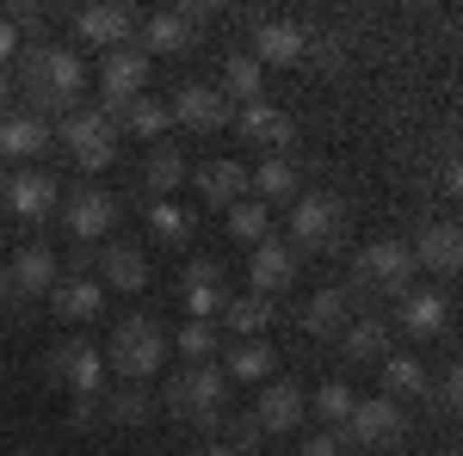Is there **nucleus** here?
Wrapping results in <instances>:
<instances>
[{
    "label": "nucleus",
    "instance_id": "nucleus-2",
    "mask_svg": "<svg viewBox=\"0 0 463 456\" xmlns=\"http://www.w3.org/2000/svg\"><path fill=\"white\" fill-rule=\"evenodd\" d=\"M167 358H174V340L155 315H124L106 340V370H118L124 383H155Z\"/></svg>",
    "mask_w": 463,
    "mask_h": 456
},
{
    "label": "nucleus",
    "instance_id": "nucleus-6",
    "mask_svg": "<svg viewBox=\"0 0 463 456\" xmlns=\"http://www.w3.org/2000/svg\"><path fill=\"white\" fill-rule=\"evenodd\" d=\"M402 432H408V414H402V401H390V395H358V407L346 414V425H340V444L390 451Z\"/></svg>",
    "mask_w": 463,
    "mask_h": 456
},
{
    "label": "nucleus",
    "instance_id": "nucleus-31",
    "mask_svg": "<svg viewBox=\"0 0 463 456\" xmlns=\"http://www.w3.org/2000/svg\"><path fill=\"white\" fill-rule=\"evenodd\" d=\"M192 50V13H155L143 25V56H185Z\"/></svg>",
    "mask_w": 463,
    "mask_h": 456
},
{
    "label": "nucleus",
    "instance_id": "nucleus-18",
    "mask_svg": "<svg viewBox=\"0 0 463 456\" xmlns=\"http://www.w3.org/2000/svg\"><path fill=\"white\" fill-rule=\"evenodd\" d=\"M167 111H174V124H185V130H222L229 124V99L216 87H204V80H185Z\"/></svg>",
    "mask_w": 463,
    "mask_h": 456
},
{
    "label": "nucleus",
    "instance_id": "nucleus-35",
    "mask_svg": "<svg viewBox=\"0 0 463 456\" xmlns=\"http://www.w3.org/2000/svg\"><path fill=\"white\" fill-rule=\"evenodd\" d=\"M222 377H229V383H272V346H266V340H241V346L229 351Z\"/></svg>",
    "mask_w": 463,
    "mask_h": 456
},
{
    "label": "nucleus",
    "instance_id": "nucleus-36",
    "mask_svg": "<svg viewBox=\"0 0 463 456\" xmlns=\"http://www.w3.org/2000/svg\"><path fill=\"white\" fill-rule=\"evenodd\" d=\"M229 235H235V241H266V235H272V216H266V204H260V198H235V204H229Z\"/></svg>",
    "mask_w": 463,
    "mask_h": 456
},
{
    "label": "nucleus",
    "instance_id": "nucleus-46",
    "mask_svg": "<svg viewBox=\"0 0 463 456\" xmlns=\"http://www.w3.org/2000/svg\"><path fill=\"white\" fill-rule=\"evenodd\" d=\"M439 185H445V191H458V185H463V167H458V161H445V173H439Z\"/></svg>",
    "mask_w": 463,
    "mask_h": 456
},
{
    "label": "nucleus",
    "instance_id": "nucleus-9",
    "mask_svg": "<svg viewBox=\"0 0 463 456\" xmlns=\"http://www.w3.org/2000/svg\"><path fill=\"white\" fill-rule=\"evenodd\" d=\"M50 377L62 388H74V401H99L106 395V358L93 346H80V340H62L50 351Z\"/></svg>",
    "mask_w": 463,
    "mask_h": 456
},
{
    "label": "nucleus",
    "instance_id": "nucleus-14",
    "mask_svg": "<svg viewBox=\"0 0 463 456\" xmlns=\"http://www.w3.org/2000/svg\"><path fill=\"white\" fill-rule=\"evenodd\" d=\"M260 69H303V56H309V32L303 25H290V19H272V25H260L253 32V50H248Z\"/></svg>",
    "mask_w": 463,
    "mask_h": 456
},
{
    "label": "nucleus",
    "instance_id": "nucleus-12",
    "mask_svg": "<svg viewBox=\"0 0 463 456\" xmlns=\"http://www.w3.org/2000/svg\"><path fill=\"white\" fill-rule=\"evenodd\" d=\"M62 222H69V235L80 247L106 241L111 228H118V198H111V191H69V198H62Z\"/></svg>",
    "mask_w": 463,
    "mask_h": 456
},
{
    "label": "nucleus",
    "instance_id": "nucleus-22",
    "mask_svg": "<svg viewBox=\"0 0 463 456\" xmlns=\"http://www.w3.org/2000/svg\"><path fill=\"white\" fill-rule=\"evenodd\" d=\"M402 333L408 340H432V333H445V321H451V302L439 296V290H408L402 296Z\"/></svg>",
    "mask_w": 463,
    "mask_h": 456
},
{
    "label": "nucleus",
    "instance_id": "nucleus-24",
    "mask_svg": "<svg viewBox=\"0 0 463 456\" xmlns=\"http://www.w3.org/2000/svg\"><path fill=\"white\" fill-rule=\"evenodd\" d=\"M74 37L99 43V50H118V43H130V13L124 6H80L74 13Z\"/></svg>",
    "mask_w": 463,
    "mask_h": 456
},
{
    "label": "nucleus",
    "instance_id": "nucleus-29",
    "mask_svg": "<svg viewBox=\"0 0 463 456\" xmlns=\"http://www.w3.org/2000/svg\"><path fill=\"white\" fill-rule=\"evenodd\" d=\"M185 179H192L185 154H179L174 142H155V148H148V161H143V185L155 191V198H174Z\"/></svg>",
    "mask_w": 463,
    "mask_h": 456
},
{
    "label": "nucleus",
    "instance_id": "nucleus-17",
    "mask_svg": "<svg viewBox=\"0 0 463 456\" xmlns=\"http://www.w3.org/2000/svg\"><path fill=\"white\" fill-rule=\"evenodd\" d=\"M50 309H56V321H74V327H87V321L106 315V284L87 278V272H74V278H56V290H50Z\"/></svg>",
    "mask_w": 463,
    "mask_h": 456
},
{
    "label": "nucleus",
    "instance_id": "nucleus-4",
    "mask_svg": "<svg viewBox=\"0 0 463 456\" xmlns=\"http://www.w3.org/2000/svg\"><path fill=\"white\" fill-rule=\"evenodd\" d=\"M346 235V210L334 191H297L290 198V241L309 247V253H334Z\"/></svg>",
    "mask_w": 463,
    "mask_h": 456
},
{
    "label": "nucleus",
    "instance_id": "nucleus-20",
    "mask_svg": "<svg viewBox=\"0 0 463 456\" xmlns=\"http://www.w3.org/2000/svg\"><path fill=\"white\" fill-rule=\"evenodd\" d=\"M192 185H198V198H204L211 210H229L235 198H248V167L229 161V154H216V161H204V167L192 173Z\"/></svg>",
    "mask_w": 463,
    "mask_h": 456
},
{
    "label": "nucleus",
    "instance_id": "nucleus-8",
    "mask_svg": "<svg viewBox=\"0 0 463 456\" xmlns=\"http://www.w3.org/2000/svg\"><path fill=\"white\" fill-rule=\"evenodd\" d=\"M303 414H309V395L290 383V377H279V383H260V401H253L248 420L260 425V438H290L303 425Z\"/></svg>",
    "mask_w": 463,
    "mask_h": 456
},
{
    "label": "nucleus",
    "instance_id": "nucleus-23",
    "mask_svg": "<svg viewBox=\"0 0 463 456\" xmlns=\"http://www.w3.org/2000/svg\"><path fill=\"white\" fill-rule=\"evenodd\" d=\"M340 346H346V358H353V364H383V358L395 351L390 321H377V315L346 321V327H340Z\"/></svg>",
    "mask_w": 463,
    "mask_h": 456
},
{
    "label": "nucleus",
    "instance_id": "nucleus-5",
    "mask_svg": "<svg viewBox=\"0 0 463 456\" xmlns=\"http://www.w3.org/2000/svg\"><path fill=\"white\" fill-rule=\"evenodd\" d=\"M222 401H229V377H222V364H185L179 383L167 388V407H174L179 420H198V425L222 420Z\"/></svg>",
    "mask_w": 463,
    "mask_h": 456
},
{
    "label": "nucleus",
    "instance_id": "nucleus-19",
    "mask_svg": "<svg viewBox=\"0 0 463 456\" xmlns=\"http://www.w3.org/2000/svg\"><path fill=\"white\" fill-rule=\"evenodd\" d=\"M50 142H56V130H50L43 117H32V111H6V117H0V167H6V161H37Z\"/></svg>",
    "mask_w": 463,
    "mask_h": 456
},
{
    "label": "nucleus",
    "instance_id": "nucleus-48",
    "mask_svg": "<svg viewBox=\"0 0 463 456\" xmlns=\"http://www.w3.org/2000/svg\"><path fill=\"white\" fill-rule=\"evenodd\" d=\"M6 296H13V284H6V265H0V302H6Z\"/></svg>",
    "mask_w": 463,
    "mask_h": 456
},
{
    "label": "nucleus",
    "instance_id": "nucleus-16",
    "mask_svg": "<svg viewBox=\"0 0 463 456\" xmlns=\"http://www.w3.org/2000/svg\"><path fill=\"white\" fill-rule=\"evenodd\" d=\"M179 302H185V315H192V321H216V315H222V302H229V290H222V265H216V259H192L185 278H179Z\"/></svg>",
    "mask_w": 463,
    "mask_h": 456
},
{
    "label": "nucleus",
    "instance_id": "nucleus-10",
    "mask_svg": "<svg viewBox=\"0 0 463 456\" xmlns=\"http://www.w3.org/2000/svg\"><path fill=\"white\" fill-rule=\"evenodd\" d=\"M148 87V56L143 50H130V43H118V50H106V69H99V93H106V117L111 111H124L137 93Z\"/></svg>",
    "mask_w": 463,
    "mask_h": 456
},
{
    "label": "nucleus",
    "instance_id": "nucleus-28",
    "mask_svg": "<svg viewBox=\"0 0 463 456\" xmlns=\"http://www.w3.org/2000/svg\"><path fill=\"white\" fill-rule=\"evenodd\" d=\"M111 124L130 130V136H143V142H161L167 130H174V111L161 106V99H148V93H137L124 111H111Z\"/></svg>",
    "mask_w": 463,
    "mask_h": 456
},
{
    "label": "nucleus",
    "instance_id": "nucleus-45",
    "mask_svg": "<svg viewBox=\"0 0 463 456\" xmlns=\"http://www.w3.org/2000/svg\"><path fill=\"white\" fill-rule=\"evenodd\" d=\"M204 456H248V451H241V444H229V438H222V432H216L211 444H204Z\"/></svg>",
    "mask_w": 463,
    "mask_h": 456
},
{
    "label": "nucleus",
    "instance_id": "nucleus-33",
    "mask_svg": "<svg viewBox=\"0 0 463 456\" xmlns=\"http://www.w3.org/2000/svg\"><path fill=\"white\" fill-rule=\"evenodd\" d=\"M222 99H241V106H260L266 99V69L253 62L248 50H235L222 62Z\"/></svg>",
    "mask_w": 463,
    "mask_h": 456
},
{
    "label": "nucleus",
    "instance_id": "nucleus-34",
    "mask_svg": "<svg viewBox=\"0 0 463 456\" xmlns=\"http://www.w3.org/2000/svg\"><path fill=\"white\" fill-rule=\"evenodd\" d=\"M432 377H427V364L420 358H408V351H390L383 358V395L390 401H414V395H427Z\"/></svg>",
    "mask_w": 463,
    "mask_h": 456
},
{
    "label": "nucleus",
    "instance_id": "nucleus-43",
    "mask_svg": "<svg viewBox=\"0 0 463 456\" xmlns=\"http://www.w3.org/2000/svg\"><path fill=\"white\" fill-rule=\"evenodd\" d=\"M19 56V25H13V13H0V62H13Z\"/></svg>",
    "mask_w": 463,
    "mask_h": 456
},
{
    "label": "nucleus",
    "instance_id": "nucleus-1",
    "mask_svg": "<svg viewBox=\"0 0 463 456\" xmlns=\"http://www.w3.org/2000/svg\"><path fill=\"white\" fill-rule=\"evenodd\" d=\"M80 87H87V62L62 50V43H43V50H25V93H32V117L50 124V111L69 117L80 106Z\"/></svg>",
    "mask_w": 463,
    "mask_h": 456
},
{
    "label": "nucleus",
    "instance_id": "nucleus-41",
    "mask_svg": "<svg viewBox=\"0 0 463 456\" xmlns=\"http://www.w3.org/2000/svg\"><path fill=\"white\" fill-rule=\"evenodd\" d=\"M303 62H309V69H340V62H346V50H340V37H309V56H303Z\"/></svg>",
    "mask_w": 463,
    "mask_h": 456
},
{
    "label": "nucleus",
    "instance_id": "nucleus-39",
    "mask_svg": "<svg viewBox=\"0 0 463 456\" xmlns=\"http://www.w3.org/2000/svg\"><path fill=\"white\" fill-rule=\"evenodd\" d=\"M309 407L321 414V432H327V425H346V414L358 407V388H353V383H321Z\"/></svg>",
    "mask_w": 463,
    "mask_h": 456
},
{
    "label": "nucleus",
    "instance_id": "nucleus-42",
    "mask_svg": "<svg viewBox=\"0 0 463 456\" xmlns=\"http://www.w3.org/2000/svg\"><path fill=\"white\" fill-rule=\"evenodd\" d=\"M297 456H346V444L334 438V432H316V438H303V451Z\"/></svg>",
    "mask_w": 463,
    "mask_h": 456
},
{
    "label": "nucleus",
    "instance_id": "nucleus-26",
    "mask_svg": "<svg viewBox=\"0 0 463 456\" xmlns=\"http://www.w3.org/2000/svg\"><path fill=\"white\" fill-rule=\"evenodd\" d=\"M241 136L260 142V148H272V154H285L290 136H297V124H290L279 106H266V99H260V106H241Z\"/></svg>",
    "mask_w": 463,
    "mask_h": 456
},
{
    "label": "nucleus",
    "instance_id": "nucleus-30",
    "mask_svg": "<svg viewBox=\"0 0 463 456\" xmlns=\"http://www.w3.org/2000/svg\"><path fill=\"white\" fill-rule=\"evenodd\" d=\"M248 191L260 204H290V198H297V167H290V154H266L248 173Z\"/></svg>",
    "mask_w": 463,
    "mask_h": 456
},
{
    "label": "nucleus",
    "instance_id": "nucleus-37",
    "mask_svg": "<svg viewBox=\"0 0 463 456\" xmlns=\"http://www.w3.org/2000/svg\"><path fill=\"white\" fill-rule=\"evenodd\" d=\"M148 228H155L161 241L185 247V241H192V210H185L179 198H155V204H148Z\"/></svg>",
    "mask_w": 463,
    "mask_h": 456
},
{
    "label": "nucleus",
    "instance_id": "nucleus-25",
    "mask_svg": "<svg viewBox=\"0 0 463 456\" xmlns=\"http://www.w3.org/2000/svg\"><path fill=\"white\" fill-rule=\"evenodd\" d=\"M346 321H353V290H316L303 302V333H316V340H340Z\"/></svg>",
    "mask_w": 463,
    "mask_h": 456
},
{
    "label": "nucleus",
    "instance_id": "nucleus-15",
    "mask_svg": "<svg viewBox=\"0 0 463 456\" xmlns=\"http://www.w3.org/2000/svg\"><path fill=\"white\" fill-rule=\"evenodd\" d=\"M414 272H439V278H458V265H463V235H458V222H427L420 235H414Z\"/></svg>",
    "mask_w": 463,
    "mask_h": 456
},
{
    "label": "nucleus",
    "instance_id": "nucleus-32",
    "mask_svg": "<svg viewBox=\"0 0 463 456\" xmlns=\"http://www.w3.org/2000/svg\"><path fill=\"white\" fill-rule=\"evenodd\" d=\"M272 315H279V302H266V296H229V302H222V327H229V333H241V340H260V333H266V327H272Z\"/></svg>",
    "mask_w": 463,
    "mask_h": 456
},
{
    "label": "nucleus",
    "instance_id": "nucleus-49",
    "mask_svg": "<svg viewBox=\"0 0 463 456\" xmlns=\"http://www.w3.org/2000/svg\"><path fill=\"white\" fill-rule=\"evenodd\" d=\"M0 185H6V173H0Z\"/></svg>",
    "mask_w": 463,
    "mask_h": 456
},
{
    "label": "nucleus",
    "instance_id": "nucleus-38",
    "mask_svg": "<svg viewBox=\"0 0 463 456\" xmlns=\"http://www.w3.org/2000/svg\"><path fill=\"white\" fill-rule=\"evenodd\" d=\"M106 414L118 425H143L148 414H155V401H148L143 383H124V388H106Z\"/></svg>",
    "mask_w": 463,
    "mask_h": 456
},
{
    "label": "nucleus",
    "instance_id": "nucleus-27",
    "mask_svg": "<svg viewBox=\"0 0 463 456\" xmlns=\"http://www.w3.org/2000/svg\"><path fill=\"white\" fill-rule=\"evenodd\" d=\"M99 284H106V290H143L148 259L130 241H106V253H99Z\"/></svg>",
    "mask_w": 463,
    "mask_h": 456
},
{
    "label": "nucleus",
    "instance_id": "nucleus-7",
    "mask_svg": "<svg viewBox=\"0 0 463 456\" xmlns=\"http://www.w3.org/2000/svg\"><path fill=\"white\" fill-rule=\"evenodd\" d=\"M353 272H358V290H383V296H395V302H402V296L414 290V278H420L408 241H371L364 253H358Z\"/></svg>",
    "mask_w": 463,
    "mask_h": 456
},
{
    "label": "nucleus",
    "instance_id": "nucleus-11",
    "mask_svg": "<svg viewBox=\"0 0 463 456\" xmlns=\"http://www.w3.org/2000/svg\"><path fill=\"white\" fill-rule=\"evenodd\" d=\"M0 204H6V216L43 222L50 210H62V185H56L50 173H37V167H25V173H13L6 185H0Z\"/></svg>",
    "mask_w": 463,
    "mask_h": 456
},
{
    "label": "nucleus",
    "instance_id": "nucleus-13",
    "mask_svg": "<svg viewBox=\"0 0 463 456\" xmlns=\"http://www.w3.org/2000/svg\"><path fill=\"white\" fill-rule=\"evenodd\" d=\"M248 284H253V296L279 302V290H290V284H297V253H290V241L266 235V241L253 247V259H248Z\"/></svg>",
    "mask_w": 463,
    "mask_h": 456
},
{
    "label": "nucleus",
    "instance_id": "nucleus-21",
    "mask_svg": "<svg viewBox=\"0 0 463 456\" xmlns=\"http://www.w3.org/2000/svg\"><path fill=\"white\" fill-rule=\"evenodd\" d=\"M6 284H13V296H50L56 290V253L25 241L13 253V265H6Z\"/></svg>",
    "mask_w": 463,
    "mask_h": 456
},
{
    "label": "nucleus",
    "instance_id": "nucleus-3",
    "mask_svg": "<svg viewBox=\"0 0 463 456\" xmlns=\"http://www.w3.org/2000/svg\"><path fill=\"white\" fill-rule=\"evenodd\" d=\"M56 130V142H69V154H74V167L80 173H106L111 161H118V124H111L106 111H80L74 106L62 124H50Z\"/></svg>",
    "mask_w": 463,
    "mask_h": 456
},
{
    "label": "nucleus",
    "instance_id": "nucleus-44",
    "mask_svg": "<svg viewBox=\"0 0 463 456\" xmlns=\"http://www.w3.org/2000/svg\"><path fill=\"white\" fill-rule=\"evenodd\" d=\"M439 395H445V407H458V395H463V377H458V370H445V377H439Z\"/></svg>",
    "mask_w": 463,
    "mask_h": 456
},
{
    "label": "nucleus",
    "instance_id": "nucleus-47",
    "mask_svg": "<svg viewBox=\"0 0 463 456\" xmlns=\"http://www.w3.org/2000/svg\"><path fill=\"white\" fill-rule=\"evenodd\" d=\"M6 111H13V80L0 74V117H6Z\"/></svg>",
    "mask_w": 463,
    "mask_h": 456
},
{
    "label": "nucleus",
    "instance_id": "nucleus-40",
    "mask_svg": "<svg viewBox=\"0 0 463 456\" xmlns=\"http://www.w3.org/2000/svg\"><path fill=\"white\" fill-rule=\"evenodd\" d=\"M216 346H222L216 340V321H185L179 327V358L185 364H216Z\"/></svg>",
    "mask_w": 463,
    "mask_h": 456
}]
</instances>
